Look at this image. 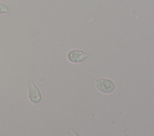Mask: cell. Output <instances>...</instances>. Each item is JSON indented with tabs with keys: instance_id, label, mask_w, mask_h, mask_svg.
Listing matches in <instances>:
<instances>
[{
	"instance_id": "obj_1",
	"label": "cell",
	"mask_w": 154,
	"mask_h": 136,
	"mask_svg": "<svg viewBox=\"0 0 154 136\" xmlns=\"http://www.w3.org/2000/svg\"><path fill=\"white\" fill-rule=\"evenodd\" d=\"M94 85L100 92L105 94L112 93L116 89V84L111 79L105 78L96 79L94 81Z\"/></svg>"
},
{
	"instance_id": "obj_3",
	"label": "cell",
	"mask_w": 154,
	"mask_h": 136,
	"mask_svg": "<svg viewBox=\"0 0 154 136\" xmlns=\"http://www.w3.org/2000/svg\"><path fill=\"white\" fill-rule=\"evenodd\" d=\"M29 98L30 101L33 104H38L41 101L42 95L39 89L34 83H31L29 89Z\"/></svg>"
},
{
	"instance_id": "obj_5",
	"label": "cell",
	"mask_w": 154,
	"mask_h": 136,
	"mask_svg": "<svg viewBox=\"0 0 154 136\" xmlns=\"http://www.w3.org/2000/svg\"><path fill=\"white\" fill-rule=\"evenodd\" d=\"M69 136H80V135H79V134H78L76 131H74V130H71V131H69Z\"/></svg>"
},
{
	"instance_id": "obj_2",
	"label": "cell",
	"mask_w": 154,
	"mask_h": 136,
	"mask_svg": "<svg viewBox=\"0 0 154 136\" xmlns=\"http://www.w3.org/2000/svg\"><path fill=\"white\" fill-rule=\"evenodd\" d=\"M88 54L84 51L79 49H72L69 51L67 55V59L72 63H80L88 58Z\"/></svg>"
},
{
	"instance_id": "obj_4",
	"label": "cell",
	"mask_w": 154,
	"mask_h": 136,
	"mask_svg": "<svg viewBox=\"0 0 154 136\" xmlns=\"http://www.w3.org/2000/svg\"><path fill=\"white\" fill-rule=\"evenodd\" d=\"M9 12V8L5 3L0 2V15L6 14Z\"/></svg>"
}]
</instances>
